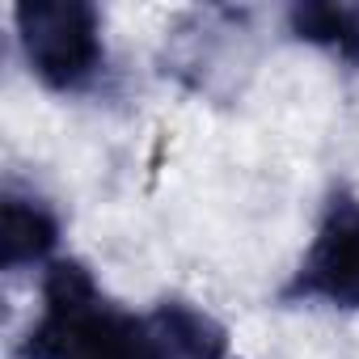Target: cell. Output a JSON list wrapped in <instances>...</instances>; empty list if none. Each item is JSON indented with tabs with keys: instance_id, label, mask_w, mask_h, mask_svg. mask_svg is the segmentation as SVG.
I'll return each instance as SVG.
<instances>
[{
	"instance_id": "cell-1",
	"label": "cell",
	"mask_w": 359,
	"mask_h": 359,
	"mask_svg": "<svg viewBox=\"0 0 359 359\" xmlns=\"http://www.w3.org/2000/svg\"><path fill=\"white\" fill-rule=\"evenodd\" d=\"M18 359H161L148 317L118 309L85 262L60 258L43 275V309Z\"/></svg>"
},
{
	"instance_id": "cell-2",
	"label": "cell",
	"mask_w": 359,
	"mask_h": 359,
	"mask_svg": "<svg viewBox=\"0 0 359 359\" xmlns=\"http://www.w3.org/2000/svg\"><path fill=\"white\" fill-rule=\"evenodd\" d=\"M26 68L51 93H81L106 68L102 13L89 0H26L13 9Z\"/></svg>"
},
{
	"instance_id": "cell-3",
	"label": "cell",
	"mask_w": 359,
	"mask_h": 359,
	"mask_svg": "<svg viewBox=\"0 0 359 359\" xmlns=\"http://www.w3.org/2000/svg\"><path fill=\"white\" fill-rule=\"evenodd\" d=\"M283 300H321L359 309V195L334 191L321 208L317 233L283 287Z\"/></svg>"
},
{
	"instance_id": "cell-4",
	"label": "cell",
	"mask_w": 359,
	"mask_h": 359,
	"mask_svg": "<svg viewBox=\"0 0 359 359\" xmlns=\"http://www.w3.org/2000/svg\"><path fill=\"white\" fill-rule=\"evenodd\" d=\"M0 262L5 271H22V266H39L51 258V250L60 245V216L51 203L34 199V195H18L9 191L0 203Z\"/></svg>"
},
{
	"instance_id": "cell-5",
	"label": "cell",
	"mask_w": 359,
	"mask_h": 359,
	"mask_svg": "<svg viewBox=\"0 0 359 359\" xmlns=\"http://www.w3.org/2000/svg\"><path fill=\"white\" fill-rule=\"evenodd\" d=\"M148 321H152L161 359H229L224 325L187 300H161L148 313Z\"/></svg>"
},
{
	"instance_id": "cell-6",
	"label": "cell",
	"mask_w": 359,
	"mask_h": 359,
	"mask_svg": "<svg viewBox=\"0 0 359 359\" xmlns=\"http://www.w3.org/2000/svg\"><path fill=\"white\" fill-rule=\"evenodd\" d=\"M287 34L359 68V5L355 0H300L287 9Z\"/></svg>"
}]
</instances>
